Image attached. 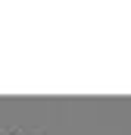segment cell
<instances>
[{
	"label": "cell",
	"mask_w": 131,
	"mask_h": 135,
	"mask_svg": "<svg viewBox=\"0 0 131 135\" xmlns=\"http://www.w3.org/2000/svg\"><path fill=\"white\" fill-rule=\"evenodd\" d=\"M3 135H34V132H25V129H9V132H3Z\"/></svg>",
	"instance_id": "6da1fadb"
}]
</instances>
